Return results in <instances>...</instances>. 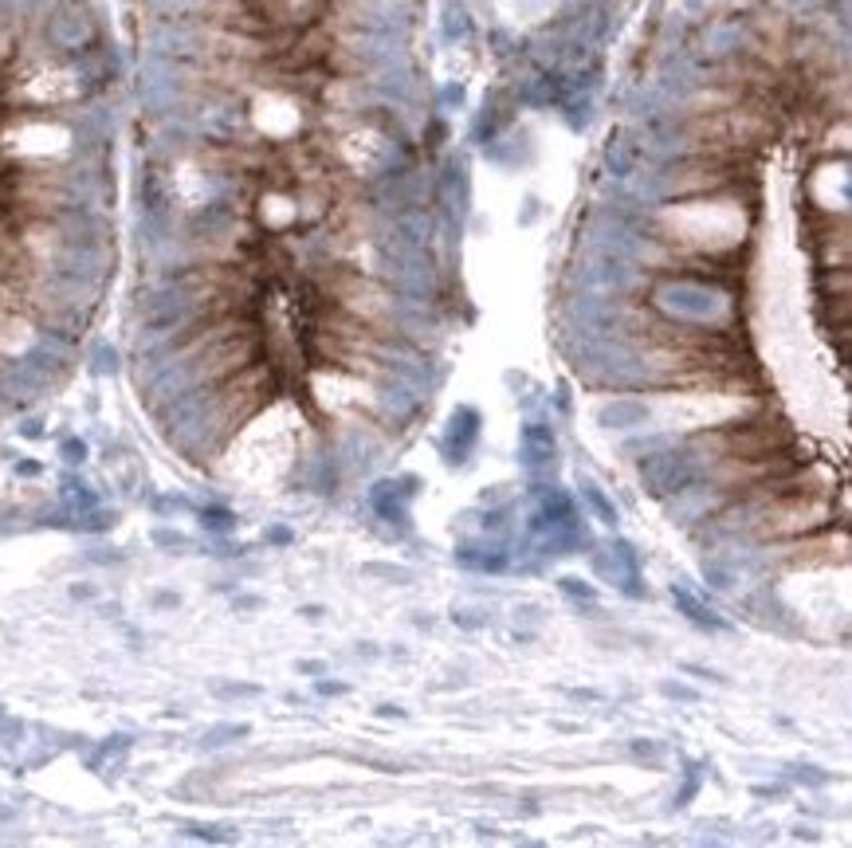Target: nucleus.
Returning <instances> with one entry per match:
<instances>
[{
  "label": "nucleus",
  "instance_id": "1",
  "mask_svg": "<svg viewBox=\"0 0 852 848\" xmlns=\"http://www.w3.org/2000/svg\"><path fill=\"white\" fill-rule=\"evenodd\" d=\"M640 479L652 495H680L695 483V456L688 448L680 452H656L640 460Z\"/></svg>",
  "mask_w": 852,
  "mask_h": 848
},
{
  "label": "nucleus",
  "instance_id": "2",
  "mask_svg": "<svg viewBox=\"0 0 852 848\" xmlns=\"http://www.w3.org/2000/svg\"><path fill=\"white\" fill-rule=\"evenodd\" d=\"M44 40L55 52H83L95 40V24L79 4H55L44 24Z\"/></svg>",
  "mask_w": 852,
  "mask_h": 848
},
{
  "label": "nucleus",
  "instance_id": "3",
  "mask_svg": "<svg viewBox=\"0 0 852 848\" xmlns=\"http://www.w3.org/2000/svg\"><path fill=\"white\" fill-rule=\"evenodd\" d=\"M476 421H480L476 409H460V413L452 417V428H448V436H452V444H456V448H448V452H452V456H448L452 464H464V452L472 448V440H476V432H480V424Z\"/></svg>",
  "mask_w": 852,
  "mask_h": 848
},
{
  "label": "nucleus",
  "instance_id": "4",
  "mask_svg": "<svg viewBox=\"0 0 852 848\" xmlns=\"http://www.w3.org/2000/svg\"><path fill=\"white\" fill-rule=\"evenodd\" d=\"M523 444H527V464H538V460H550V456H554V432H550V428L527 424V428H523Z\"/></svg>",
  "mask_w": 852,
  "mask_h": 848
},
{
  "label": "nucleus",
  "instance_id": "5",
  "mask_svg": "<svg viewBox=\"0 0 852 848\" xmlns=\"http://www.w3.org/2000/svg\"><path fill=\"white\" fill-rule=\"evenodd\" d=\"M197 515H201V527L213 530V534H228V530H236V515H232L228 507H201Z\"/></svg>",
  "mask_w": 852,
  "mask_h": 848
},
{
  "label": "nucleus",
  "instance_id": "6",
  "mask_svg": "<svg viewBox=\"0 0 852 848\" xmlns=\"http://www.w3.org/2000/svg\"><path fill=\"white\" fill-rule=\"evenodd\" d=\"M582 495L589 499V507L597 511V519H601V523H609V527L617 523V507H613V503H609V499H605V495H601L593 483H586V487H582Z\"/></svg>",
  "mask_w": 852,
  "mask_h": 848
},
{
  "label": "nucleus",
  "instance_id": "7",
  "mask_svg": "<svg viewBox=\"0 0 852 848\" xmlns=\"http://www.w3.org/2000/svg\"><path fill=\"white\" fill-rule=\"evenodd\" d=\"M154 546H165V550H185V546H189V538H185L181 530L158 527L154 530Z\"/></svg>",
  "mask_w": 852,
  "mask_h": 848
},
{
  "label": "nucleus",
  "instance_id": "8",
  "mask_svg": "<svg viewBox=\"0 0 852 848\" xmlns=\"http://www.w3.org/2000/svg\"><path fill=\"white\" fill-rule=\"evenodd\" d=\"M95 362H91V370L95 373H114L118 370V354L110 350V346H95V354H91Z\"/></svg>",
  "mask_w": 852,
  "mask_h": 848
},
{
  "label": "nucleus",
  "instance_id": "9",
  "mask_svg": "<svg viewBox=\"0 0 852 848\" xmlns=\"http://www.w3.org/2000/svg\"><path fill=\"white\" fill-rule=\"evenodd\" d=\"M63 460L75 468V464H83L87 460V444L83 440H63Z\"/></svg>",
  "mask_w": 852,
  "mask_h": 848
},
{
  "label": "nucleus",
  "instance_id": "10",
  "mask_svg": "<svg viewBox=\"0 0 852 848\" xmlns=\"http://www.w3.org/2000/svg\"><path fill=\"white\" fill-rule=\"evenodd\" d=\"M220 695H256L260 688H244V684H220Z\"/></svg>",
  "mask_w": 852,
  "mask_h": 848
},
{
  "label": "nucleus",
  "instance_id": "11",
  "mask_svg": "<svg viewBox=\"0 0 852 848\" xmlns=\"http://www.w3.org/2000/svg\"><path fill=\"white\" fill-rule=\"evenodd\" d=\"M562 589H566V593H578L574 578H562ZM582 597H589V585H582Z\"/></svg>",
  "mask_w": 852,
  "mask_h": 848
},
{
  "label": "nucleus",
  "instance_id": "12",
  "mask_svg": "<svg viewBox=\"0 0 852 848\" xmlns=\"http://www.w3.org/2000/svg\"><path fill=\"white\" fill-rule=\"evenodd\" d=\"M20 432H24V436H40L44 428H40V421H28V424H24V428H20Z\"/></svg>",
  "mask_w": 852,
  "mask_h": 848
}]
</instances>
